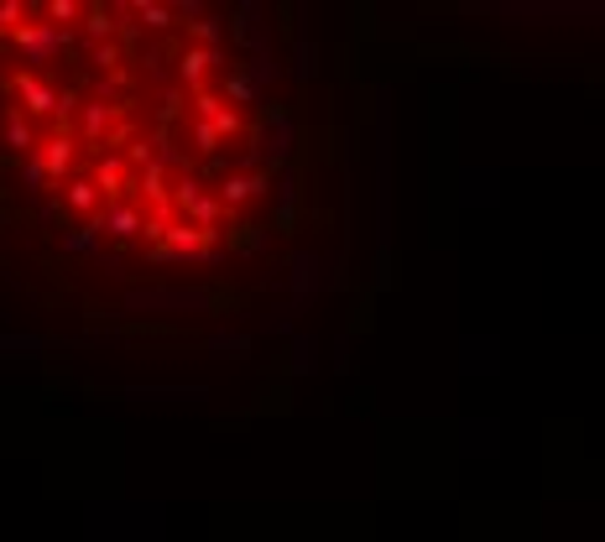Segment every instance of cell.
Segmentation results:
<instances>
[{"mask_svg":"<svg viewBox=\"0 0 605 542\" xmlns=\"http://www.w3.org/2000/svg\"><path fill=\"white\" fill-rule=\"evenodd\" d=\"M209 241H214V230H193V224H167V230H162V245H167L173 256H199Z\"/></svg>","mask_w":605,"mask_h":542,"instance_id":"obj_1","label":"cell"},{"mask_svg":"<svg viewBox=\"0 0 605 542\" xmlns=\"http://www.w3.org/2000/svg\"><path fill=\"white\" fill-rule=\"evenodd\" d=\"M173 199H178L193 219H204V224H214V214H219V204H214L209 193H199V182H178V193H173Z\"/></svg>","mask_w":605,"mask_h":542,"instance_id":"obj_2","label":"cell"},{"mask_svg":"<svg viewBox=\"0 0 605 542\" xmlns=\"http://www.w3.org/2000/svg\"><path fill=\"white\" fill-rule=\"evenodd\" d=\"M21 99H27L31 115H47V110H53V89H42V84H31V79H21Z\"/></svg>","mask_w":605,"mask_h":542,"instance_id":"obj_3","label":"cell"},{"mask_svg":"<svg viewBox=\"0 0 605 542\" xmlns=\"http://www.w3.org/2000/svg\"><path fill=\"white\" fill-rule=\"evenodd\" d=\"M261 193V178H225V204H245Z\"/></svg>","mask_w":605,"mask_h":542,"instance_id":"obj_4","label":"cell"},{"mask_svg":"<svg viewBox=\"0 0 605 542\" xmlns=\"http://www.w3.org/2000/svg\"><path fill=\"white\" fill-rule=\"evenodd\" d=\"M105 224H110V235H136V224H141V214L131 209V204H121V209H110V219H105Z\"/></svg>","mask_w":605,"mask_h":542,"instance_id":"obj_5","label":"cell"},{"mask_svg":"<svg viewBox=\"0 0 605 542\" xmlns=\"http://www.w3.org/2000/svg\"><path fill=\"white\" fill-rule=\"evenodd\" d=\"M94 199H99V188H94L89 178H73V182H68V204H73V209L89 214V209H94Z\"/></svg>","mask_w":605,"mask_h":542,"instance_id":"obj_6","label":"cell"},{"mask_svg":"<svg viewBox=\"0 0 605 542\" xmlns=\"http://www.w3.org/2000/svg\"><path fill=\"white\" fill-rule=\"evenodd\" d=\"M42 167H47V173H68V136H53V141H47Z\"/></svg>","mask_w":605,"mask_h":542,"instance_id":"obj_7","label":"cell"},{"mask_svg":"<svg viewBox=\"0 0 605 542\" xmlns=\"http://www.w3.org/2000/svg\"><path fill=\"white\" fill-rule=\"evenodd\" d=\"M209 63H214V47H188L183 53V79H199Z\"/></svg>","mask_w":605,"mask_h":542,"instance_id":"obj_8","label":"cell"},{"mask_svg":"<svg viewBox=\"0 0 605 542\" xmlns=\"http://www.w3.org/2000/svg\"><path fill=\"white\" fill-rule=\"evenodd\" d=\"M121 182H125L121 162H115V157H105V162H99V178H94V188H105V193H115Z\"/></svg>","mask_w":605,"mask_h":542,"instance_id":"obj_9","label":"cell"},{"mask_svg":"<svg viewBox=\"0 0 605 542\" xmlns=\"http://www.w3.org/2000/svg\"><path fill=\"white\" fill-rule=\"evenodd\" d=\"M141 188H147L157 204H167V199H173V193H167V173H162V167H147V173H141Z\"/></svg>","mask_w":605,"mask_h":542,"instance_id":"obj_10","label":"cell"},{"mask_svg":"<svg viewBox=\"0 0 605 542\" xmlns=\"http://www.w3.org/2000/svg\"><path fill=\"white\" fill-rule=\"evenodd\" d=\"M136 16H141L147 27H173V11H167V5H136Z\"/></svg>","mask_w":605,"mask_h":542,"instance_id":"obj_11","label":"cell"},{"mask_svg":"<svg viewBox=\"0 0 605 542\" xmlns=\"http://www.w3.org/2000/svg\"><path fill=\"white\" fill-rule=\"evenodd\" d=\"M11 147H31V131L21 115H11Z\"/></svg>","mask_w":605,"mask_h":542,"instance_id":"obj_12","label":"cell"},{"mask_svg":"<svg viewBox=\"0 0 605 542\" xmlns=\"http://www.w3.org/2000/svg\"><path fill=\"white\" fill-rule=\"evenodd\" d=\"M89 31H94V37H110V31H115V21H110L105 11H89Z\"/></svg>","mask_w":605,"mask_h":542,"instance_id":"obj_13","label":"cell"},{"mask_svg":"<svg viewBox=\"0 0 605 542\" xmlns=\"http://www.w3.org/2000/svg\"><path fill=\"white\" fill-rule=\"evenodd\" d=\"M209 125H214V131H235V125H241V115H235V110H219Z\"/></svg>","mask_w":605,"mask_h":542,"instance_id":"obj_14","label":"cell"},{"mask_svg":"<svg viewBox=\"0 0 605 542\" xmlns=\"http://www.w3.org/2000/svg\"><path fill=\"white\" fill-rule=\"evenodd\" d=\"M47 16H53V21H68V16H73V5H68V0H53V5H47Z\"/></svg>","mask_w":605,"mask_h":542,"instance_id":"obj_15","label":"cell"}]
</instances>
